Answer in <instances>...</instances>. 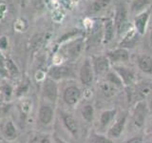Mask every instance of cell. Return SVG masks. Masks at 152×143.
Returning <instances> with one entry per match:
<instances>
[{
  "label": "cell",
  "mask_w": 152,
  "mask_h": 143,
  "mask_svg": "<svg viewBox=\"0 0 152 143\" xmlns=\"http://www.w3.org/2000/svg\"><path fill=\"white\" fill-rule=\"evenodd\" d=\"M113 22H114V26H115V32L117 33V35L121 36L126 31V28L128 27L127 10L124 4L117 5Z\"/></svg>",
  "instance_id": "obj_1"
},
{
  "label": "cell",
  "mask_w": 152,
  "mask_h": 143,
  "mask_svg": "<svg viewBox=\"0 0 152 143\" xmlns=\"http://www.w3.org/2000/svg\"><path fill=\"white\" fill-rule=\"evenodd\" d=\"M91 63L94 70V74L102 75V74H107L109 72L110 62H109L107 55L93 56Z\"/></svg>",
  "instance_id": "obj_2"
},
{
  "label": "cell",
  "mask_w": 152,
  "mask_h": 143,
  "mask_svg": "<svg viewBox=\"0 0 152 143\" xmlns=\"http://www.w3.org/2000/svg\"><path fill=\"white\" fill-rule=\"evenodd\" d=\"M94 70L92 63L89 59H86L80 70V79L81 82L85 86H90L93 82Z\"/></svg>",
  "instance_id": "obj_3"
},
{
  "label": "cell",
  "mask_w": 152,
  "mask_h": 143,
  "mask_svg": "<svg viewBox=\"0 0 152 143\" xmlns=\"http://www.w3.org/2000/svg\"><path fill=\"white\" fill-rule=\"evenodd\" d=\"M107 56L110 63L118 64V63H124L129 59V52L126 48H118L115 50L108 51L107 52Z\"/></svg>",
  "instance_id": "obj_4"
},
{
  "label": "cell",
  "mask_w": 152,
  "mask_h": 143,
  "mask_svg": "<svg viewBox=\"0 0 152 143\" xmlns=\"http://www.w3.org/2000/svg\"><path fill=\"white\" fill-rule=\"evenodd\" d=\"M126 119H127V113H124L122 116H120L115 123H113L110 129L108 130V137L110 138H118L122 135L123 131L125 130L126 124Z\"/></svg>",
  "instance_id": "obj_5"
},
{
  "label": "cell",
  "mask_w": 152,
  "mask_h": 143,
  "mask_svg": "<svg viewBox=\"0 0 152 143\" xmlns=\"http://www.w3.org/2000/svg\"><path fill=\"white\" fill-rule=\"evenodd\" d=\"M145 114H146L145 103H144L142 101L138 102L135 106L134 112H133V116H132V120L134 122V125L136 127L141 128L145 125Z\"/></svg>",
  "instance_id": "obj_6"
},
{
  "label": "cell",
  "mask_w": 152,
  "mask_h": 143,
  "mask_svg": "<svg viewBox=\"0 0 152 143\" xmlns=\"http://www.w3.org/2000/svg\"><path fill=\"white\" fill-rule=\"evenodd\" d=\"M149 20V11H144L136 14L134 18V28L138 33L144 35Z\"/></svg>",
  "instance_id": "obj_7"
},
{
  "label": "cell",
  "mask_w": 152,
  "mask_h": 143,
  "mask_svg": "<svg viewBox=\"0 0 152 143\" xmlns=\"http://www.w3.org/2000/svg\"><path fill=\"white\" fill-rule=\"evenodd\" d=\"M114 71L120 76L124 85L129 86L131 85L135 80V74L132 70L126 68L123 66H114Z\"/></svg>",
  "instance_id": "obj_8"
},
{
  "label": "cell",
  "mask_w": 152,
  "mask_h": 143,
  "mask_svg": "<svg viewBox=\"0 0 152 143\" xmlns=\"http://www.w3.org/2000/svg\"><path fill=\"white\" fill-rule=\"evenodd\" d=\"M81 97L80 90L75 87V86H70V87L66 88L64 92V100L68 105H75L79 101Z\"/></svg>",
  "instance_id": "obj_9"
},
{
  "label": "cell",
  "mask_w": 152,
  "mask_h": 143,
  "mask_svg": "<svg viewBox=\"0 0 152 143\" xmlns=\"http://www.w3.org/2000/svg\"><path fill=\"white\" fill-rule=\"evenodd\" d=\"M137 64L142 73L152 74V56L145 54L138 55Z\"/></svg>",
  "instance_id": "obj_10"
},
{
  "label": "cell",
  "mask_w": 152,
  "mask_h": 143,
  "mask_svg": "<svg viewBox=\"0 0 152 143\" xmlns=\"http://www.w3.org/2000/svg\"><path fill=\"white\" fill-rule=\"evenodd\" d=\"M70 74H71L70 69L64 66L53 67V68H51L49 72V75L50 76V78L53 80H59L62 78L69 77Z\"/></svg>",
  "instance_id": "obj_11"
},
{
  "label": "cell",
  "mask_w": 152,
  "mask_h": 143,
  "mask_svg": "<svg viewBox=\"0 0 152 143\" xmlns=\"http://www.w3.org/2000/svg\"><path fill=\"white\" fill-rule=\"evenodd\" d=\"M43 93L49 100L55 101L57 98V86L53 80L47 79L45 81L44 87H43Z\"/></svg>",
  "instance_id": "obj_12"
},
{
  "label": "cell",
  "mask_w": 152,
  "mask_h": 143,
  "mask_svg": "<svg viewBox=\"0 0 152 143\" xmlns=\"http://www.w3.org/2000/svg\"><path fill=\"white\" fill-rule=\"evenodd\" d=\"M63 121L65 123L66 129L69 131L71 135L75 137H77L79 128H78V124H77V121H76V119L72 116H70V114H63Z\"/></svg>",
  "instance_id": "obj_13"
},
{
  "label": "cell",
  "mask_w": 152,
  "mask_h": 143,
  "mask_svg": "<svg viewBox=\"0 0 152 143\" xmlns=\"http://www.w3.org/2000/svg\"><path fill=\"white\" fill-rule=\"evenodd\" d=\"M104 42L109 43L115 35V26H114L113 19H107L104 24Z\"/></svg>",
  "instance_id": "obj_14"
},
{
  "label": "cell",
  "mask_w": 152,
  "mask_h": 143,
  "mask_svg": "<svg viewBox=\"0 0 152 143\" xmlns=\"http://www.w3.org/2000/svg\"><path fill=\"white\" fill-rule=\"evenodd\" d=\"M99 89H100V92L102 93V94L106 98L113 97L114 95L117 94V90H118V88L116 87V86H114L110 82H108L107 80L104 81V82H102V83H100Z\"/></svg>",
  "instance_id": "obj_15"
},
{
  "label": "cell",
  "mask_w": 152,
  "mask_h": 143,
  "mask_svg": "<svg viewBox=\"0 0 152 143\" xmlns=\"http://www.w3.org/2000/svg\"><path fill=\"white\" fill-rule=\"evenodd\" d=\"M116 114H117L116 109L104 111L101 114V116H100V124H101V126L103 128H106L108 125H110L111 122L114 120V118L116 116Z\"/></svg>",
  "instance_id": "obj_16"
},
{
  "label": "cell",
  "mask_w": 152,
  "mask_h": 143,
  "mask_svg": "<svg viewBox=\"0 0 152 143\" xmlns=\"http://www.w3.org/2000/svg\"><path fill=\"white\" fill-rule=\"evenodd\" d=\"M111 0H95L94 2L90 4L88 7V12L90 13H97L104 11V9L108 7Z\"/></svg>",
  "instance_id": "obj_17"
},
{
  "label": "cell",
  "mask_w": 152,
  "mask_h": 143,
  "mask_svg": "<svg viewBox=\"0 0 152 143\" xmlns=\"http://www.w3.org/2000/svg\"><path fill=\"white\" fill-rule=\"evenodd\" d=\"M151 92H152V86H151V83H148V82L140 83L136 88V94L141 99H144L146 97H148L151 94Z\"/></svg>",
  "instance_id": "obj_18"
},
{
  "label": "cell",
  "mask_w": 152,
  "mask_h": 143,
  "mask_svg": "<svg viewBox=\"0 0 152 143\" xmlns=\"http://www.w3.org/2000/svg\"><path fill=\"white\" fill-rule=\"evenodd\" d=\"M39 118L44 124H49L52 119V110L49 106H42L39 111Z\"/></svg>",
  "instance_id": "obj_19"
},
{
  "label": "cell",
  "mask_w": 152,
  "mask_h": 143,
  "mask_svg": "<svg viewBox=\"0 0 152 143\" xmlns=\"http://www.w3.org/2000/svg\"><path fill=\"white\" fill-rule=\"evenodd\" d=\"M150 4V0H134L131 4V11L138 14L145 11V9Z\"/></svg>",
  "instance_id": "obj_20"
},
{
  "label": "cell",
  "mask_w": 152,
  "mask_h": 143,
  "mask_svg": "<svg viewBox=\"0 0 152 143\" xmlns=\"http://www.w3.org/2000/svg\"><path fill=\"white\" fill-rule=\"evenodd\" d=\"M136 30H131L130 32L126 33V36L124 38L123 42H121V47L123 46V48H126L127 47H132L135 44V42L137 41L136 38Z\"/></svg>",
  "instance_id": "obj_21"
},
{
  "label": "cell",
  "mask_w": 152,
  "mask_h": 143,
  "mask_svg": "<svg viewBox=\"0 0 152 143\" xmlns=\"http://www.w3.org/2000/svg\"><path fill=\"white\" fill-rule=\"evenodd\" d=\"M106 80H107L108 82H110L114 86H116L117 88H122L124 86V83H123L121 77L118 75V74L115 71L108 72V73L107 74V79Z\"/></svg>",
  "instance_id": "obj_22"
},
{
  "label": "cell",
  "mask_w": 152,
  "mask_h": 143,
  "mask_svg": "<svg viewBox=\"0 0 152 143\" xmlns=\"http://www.w3.org/2000/svg\"><path fill=\"white\" fill-rule=\"evenodd\" d=\"M83 48H84V43L82 40L76 41L69 48V55L73 57V58L74 57H77L82 52Z\"/></svg>",
  "instance_id": "obj_23"
},
{
  "label": "cell",
  "mask_w": 152,
  "mask_h": 143,
  "mask_svg": "<svg viewBox=\"0 0 152 143\" xmlns=\"http://www.w3.org/2000/svg\"><path fill=\"white\" fill-rule=\"evenodd\" d=\"M91 143H115L110 137L104 136L103 135H98V133H93L90 138Z\"/></svg>",
  "instance_id": "obj_24"
},
{
  "label": "cell",
  "mask_w": 152,
  "mask_h": 143,
  "mask_svg": "<svg viewBox=\"0 0 152 143\" xmlns=\"http://www.w3.org/2000/svg\"><path fill=\"white\" fill-rule=\"evenodd\" d=\"M82 114H83V117L85 118V120H87L88 122L91 121L93 118V114H94V109L92 105H86L82 109Z\"/></svg>",
  "instance_id": "obj_25"
},
{
  "label": "cell",
  "mask_w": 152,
  "mask_h": 143,
  "mask_svg": "<svg viewBox=\"0 0 152 143\" xmlns=\"http://www.w3.org/2000/svg\"><path fill=\"white\" fill-rule=\"evenodd\" d=\"M5 135L9 138H14L16 136V130L12 122H8L5 126Z\"/></svg>",
  "instance_id": "obj_26"
},
{
  "label": "cell",
  "mask_w": 152,
  "mask_h": 143,
  "mask_svg": "<svg viewBox=\"0 0 152 143\" xmlns=\"http://www.w3.org/2000/svg\"><path fill=\"white\" fill-rule=\"evenodd\" d=\"M6 65H7V68H8L9 73L11 74L12 76L16 77V76L19 75V71L17 69V67L15 66V64H14L11 59H9V60L6 61Z\"/></svg>",
  "instance_id": "obj_27"
},
{
  "label": "cell",
  "mask_w": 152,
  "mask_h": 143,
  "mask_svg": "<svg viewBox=\"0 0 152 143\" xmlns=\"http://www.w3.org/2000/svg\"><path fill=\"white\" fill-rule=\"evenodd\" d=\"M30 143H50L47 136H36Z\"/></svg>",
  "instance_id": "obj_28"
},
{
  "label": "cell",
  "mask_w": 152,
  "mask_h": 143,
  "mask_svg": "<svg viewBox=\"0 0 152 143\" xmlns=\"http://www.w3.org/2000/svg\"><path fill=\"white\" fill-rule=\"evenodd\" d=\"M126 143H142V137L141 136H133L132 138H129Z\"/></svg>",
  "instance_id": "obj_29"
},
{
  "label": "cell",
  "mask_w": 152,
  "mask_h": 143,
  "mask_svg": "<svg viewBox=\"0 0 152 143\" xmlns=\"http://www.w3.org/2000/svg\"><path fill=\"white\" fill-rule=\"evenodd\" d=\"M7 45H8L7 38L6 37H1V38H0V48H1V49H6Z\"/></svg>",
  "instance_id": "obj_30"
},
{
  "label": "cell",
  "mask_w": 152,
  "mask_h": 143,
  "mask_svg": "<svg viewBox=\"0 0 152 143\" xmlns=\"http://www.w3.org/2000/svg\"><path fill=\"white\" fill-rule=\"evenodd\" d=\"M149 44H150V46L152 47V29H151L150 35H149Z\"/></svg>",
  "instance_id": "obj_31"
},
{
  "label": "cell",
  "mask_w": 152,
  "mask_h": 143,
  "mask_svg": "<svg viewBox=\"0 0 152 143\" xmlns=\"http://www.w3.org/2000/svg\"><path fill=\"white\" fill-rule=\"evenodd\" d=\"M18 1H19V3H20L21 6H24L25 3H26V0H18Z\"/></svg>",
  "instance_id": "obj_32"
},
{
  "label": "cell",
  "mask_w": 152,
  "mask_h": 143,
  "mask_svg": "<svg viewBox=\"0 0 152 143\" xmlns=\"http://www.w3.org/2000/svg\"><path fill=\"white\" fill-rule=\"evenodd\" d=\"M3 61V57H2V55H0V62H2Z\"/></svg>",
  "instance_id": "obj_33"
},
{
  "label": "cell",
  "mask_w": 152,
  "mask_h": 143,
  "mask_svg": "<svg viewBox=\"0 0 152 143\" xmlns=\"http://www.w3.org/2000/svg\"><path fill=\"white\" fill-rule=\"evenodd\" d=\"M57 143H63V142H61V141H59V140H57Z\"/></svg>",
  "instance_id": "obj_34"
},
{
  "label": "cell",
  "mask_w": 152,
  "mask_h": 143,
  "mask_svg": "<svg viewBox=\"0 0 152 143\" xmlns=\"http://www.w3.org/2000/svg\"><path fill=\"white\" fill-rule=\"evenodd\" d=\"M0 101H1V97H0Z\"/></svg>",
  "instance_id": "obj_35"
},
{
  "label": "cell",
  "mask_w": 152,
  "mask_h": 143,
  "mask_svg": "<svg viewBox=\"0 0 152 143\" xmlns=\"http://www.w3.org/2000/svg\"><path fill=\"white\" fill-rule=\"evenodd\" d=\"M151 130H152V128H151Z\"/></svg>",
  "instance_id": "obj_36"
}]
</instances>
